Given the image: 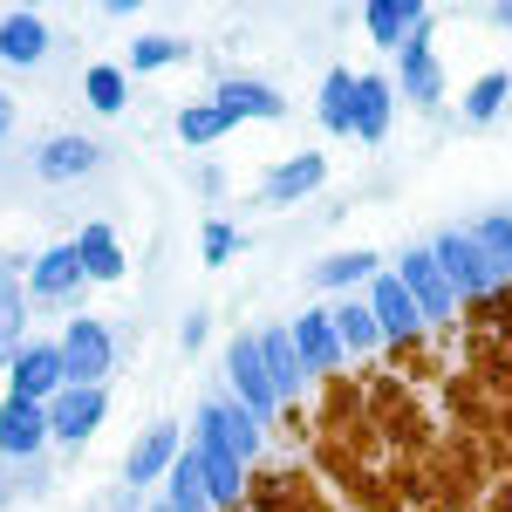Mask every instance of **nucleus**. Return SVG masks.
I'll list each match as a JSON object with an SVG mask.
<instances>
[{"label":"nucleus","instance_id":"nucleus-1","mask_svg":"<svg viewBox=\"0 0 512 512\" xmlns=\"http://www.w3.org/2000/svg\"><path fill=\"white\" fill-rule=\"evenodd\" d=\"M110 328L96 315H76L62 328V362H69V390H103V376H110Z\"/></svg>","mask_w":512,"mask_h":512},{"label":"nucleus","instance_id":"nucleus-11","mask_svg":"<svg viewBox=\"0 0 512 512\" xmlns=\"http://www.w3.org/2000/svg\"><path fill=\"white\" fill-rule=\"evenodd\" d=\"M96 164H103V144H96V137H48L35 151V171L48 185H69V178L96 171Z\"/></svg>","mask_w":512,"mask_h":512},{"label":"nucleus","instance_id":"nucleus-19","mask_svg":"<svg viewBox=\"0 0 512 512\" xmlns=\"http://www.w3.org/2000/svg\"><path fill=\"white\" fill-rule=\"evenodd\" d=\"M294 349H301V362H308V369H335V362H342V342H335V321H328V308L294 315Z\"/></svg>","mask_w":512,"mask_h":512},{"label":"nucleus","instance_id":"nucleus-8","mask_svg":"<svg viewBox=\"0 0 512 512\" xmlns=\"http://www.w3.org/2000/svg\"><path fill=\"white\" fill-rule=\"evenodd\" d=\"M103 424V390H62L48 403V437H62V444H89Z\"/></svg>","mask_w":512,"mask_h":512},{"label":"nucleus","instance_id":"nucleus-10","mask_svg":"<svg viewBox=\"0 0 512 512\" xmlns=\"http://www.w3.org/2000/svg\"><path fill=\"white\" fill-rule=\"evenodd\" d=\"M321 178H328V158H321V151H301V158H280L274 171L260 178V198H267V205H294V198L315 192Z\"/></svg>","mask_w":512,"mask_h":512},{"label":"nucleus","instance_id":"nucleus-31","mask_svg":"<svg viewBox=\"0 0 512 512\" xmlns=\"http://www.w3.org/2000/svg\"><path fill=\"white\" fill-rule=\"evenodd\" d=\"M82 89H89V103H96L103 117H117L130 82H123V69H110V62H103V69H89V76H82Z\"/></svg>","mask_w":512,"mask_h":512},{"label":"nucleus","instance_id":"nucleus-7","mask_svg":"<svg viewBox=\"0 0 512 512\" xmlns=\"http://www.w3.org/2000/svg\"><path fill=\"white\" fill-rule=\"evenodd\" d=\"M369 315H376V335H396V342H403V335H417L424 308L410 301V287L396 274H376L369 280Z\"/></svg>","mask_w":512,"mask_h":512},{"label":"nucleus","instance_id":"nucleus-20","mask_svg":"<svg viewBox=\"0 0 512 512\" xmlns=\"http://www.w3.org/2000/svg\"><path fill=\"white\" fill-rule=\"evenodd\" d=\"M164 506H171V512H205V506H212V492H205V465H198V451H178V465L164 472Z\"/></svg>","mask_w":512,"mask_h":512},{"label":"nucleus","instance_id":"nucleus-2","mask_svg":"<svg viewBox=\"0 0 512 512\" xmlns=\"http://www.w3.org/2000/svg\"><path fill=\"white\" fill-rule=\"evenodd\" d=\"M437 267L451 280V294H485V287H499V267L485 260V246L472 233H437Z\"/></svg>","mask_w":512,"mask_h":512},{"label":"nucleus","instance_id":"nucleus-9","mask_svg":"<svg viewBox=\"0 0 512 512\" xmlns=\"http://www.w3.org/2000/svg\"><path fill=\"white\" fill-rule=\"evenodd\" d=\"M41 437H48V410L28 396H7L0 403V458H35Z\"/></svg>","mask_w":512,"mask_h":512},{"label":"nucleus","instance_id":"nucleus-4","mask_svg":"<svg viewBox=\"0 0 512 512\" xmlns=\"http://www.w3.org/2000/svg\"><path fill=\"white\" fill-rule=\"evenodd\" d=\"M226 376H233L239 403H246L253 417H267V410L280 403L274 383H267V362H260V335H233V349H226Z\"/></svg>","mask_w":512,"mask_h":512},{"label":"nucleus","instance_id":"nucleus-22","mask_svg":"<svg viewBox=\"0 0 512 512\" xmlns=\"http://www.w3.org/2000/svg\"><path fill=\"white\" fill-rule=\"evenodd\" d=\"M321 130L328 137H349L355 130V76L349 69H328V82H321Z\"/></svg>","mask_w":512,"mask_h":512},{"label":"nucleus","instance_id":"nucleus-14","mask_svg":"<svg viewBox=\"0 0 512 512\" xmlns=\"http://www.w3.org/2000/svg\"><path fill=\"white\" fill-rule=\"evenodd\" d=\"M260 362H267L274 396H294L301 383H308V362H301V349H294V328H260Z\"/></svg>","mask_w":512,"mask_h":512},{"label":"nucleus","instance_id":"nucleus-29","mask_svg":"<svg viewBox=\"0 0 512 512\" xmlns=\"http://www.w3.org/2000/svg\"><path fill=\"white\" fill-rule=\"evenodd\" d=\"M321 287H355V280H376V253H335L315 267Z\"/></svg>","mask_w":512,"mask_h":512},{"label":"nucleus","instance_id":"nucleus-15","mask_svg":"<svg viewBox=\"0 0 512 512\" xmlns=\"http://www.w3.org/2000/svg\"><path fill=\"white\" fill-rule=\"evenodd\" d=\"M362 21H369V35L383 41V48H403V41L431 21V7H424V0H369Z\"/></svg>","mask_w":512,"mask_h":512},{"label":"nucleus","instance_id":"nucleus-6","mask_svg":"<svg viewBox=\"0 0 512 512\" xmlns=\"http://www.w3.org/2000/svg\"><path fill=\"white\" fill-rule=\"evenodd\" d=\"M396 280L410 287V301H417L424 315H451V308H458V294H451V280H444V267H437V253H431V246L403 253V267H396Z\"/></svg>","mask_w":512,"mask_h":512},{"label":"nucleus","instance_id":"nucleus-27","mask_svg":"<svg viewBox=\"0 0 512 512\" xmlns=\"http://www.w3.org/2000/svg\"><path fill=\"white\" fill-rule=\"evenodd\" d=\"M233 130V117L219 110V103H192V110H178V137L185 144H219Z\"/></svg>","mask_w":512,"mask_h":512},{"label":"nucleus","instance_id":"nucleus-25","mask_svg":"<svg viewBox=\"0 0 512 512\" xmlns=\"http://www.w3.org/2000/svg\"><path fill=\"white\" fill-rule=\"evenodd\" d=\"M328 321H335V342H342V355L376 349V315H369V301H342V308H328Z\"/></svg>","mask_w":512,"mask_h":512},{"label":"nucleus","instance_id":"nucleus-32","mask_svg":"<svg viewBox=\"0 0 512 512\" xmlns=\"http://www.w3.org/2000/svg\"><path fill=\"white\" fill-rule=\"evenodd\" d=\"M171 62H185V41L178 35H144L130 48V69H171Z\"/></svg>","mask_w":512,"mask_h":512},{"label":"nucleus","instance_id":"nucleus-23","mask_svg":"<svg viewBox=\"0 0 512 512\" xmlns=\"http://www.w3.org/2000/svg\"><path fill=\"white\" fill-rule=\"evenodd\" d=\"M76 253H82V274L89 280H123V246H117L110 226H82Z\"/></svg>","mask_w":512,"mask_h":512},{"label":"nucleus","instance_id":"nucleus-5","mask_svg":"<svg viewBox=\"0 0 512 512\" xmlns=\"http://www.w3.org/2000/svg\"><path fill=\"white\" fill-rule=\"evenodd\" d=\"M69 390V362H62V342H28V349L14 355V396H28V403H41V396Z\"/></svg>","mask_w":512,"mask_h":512},{"label":"nucleus","instance_id":"nucleus-28","mask_svg":"<svg viewBox=\"0 0 512 512\" xmlns=\"http://www.w3.org/2000/svg\"><path fill=\"white\" fill-rule=\"evenodd\" d=\"M21 328H28V301H21L14 280H0V362L21 355Z\"/></svg>","mask_w":512,"mask_h":512},{"label":"nucleus","instance_id":"nucleus-17","mask_svg":"<svg viewBox=\"0 0 512 512\" xmlns=\"http://www.w3.org/2000/svg\"><path fill=\"white\" fill-rule=\"evenodd\" d=\"M219 110H226V117H287V96H280L274 82H253V76H233V82H219Z\"/></svg>","mask_w":512,"mask_h":512},{"label":"nucleus","instance_id":"nucleus-36","mask_svg":"<svg viewBox=\"0 0 512 512\" xmlns=\"http://www.w3.org/2000/svg\"><path fill=\"white\" fill-rule=\"evenodd\" d=\"M492 21H499V28H512V0H499V7H492Z\"/></svg>","mask_w":512,"mask_h":512},{"label":"nucleus","instance_id":"nucleus-18","mask_svg":"<svg viewBox=\"0 0 512 512\" xmlns=\"http://www.w3.org/2000/svg\"><path fill=\"white\" fill-rule=\"evenodd\" d=\"M82 280H89V274H82L76 246H48V253L35 260V274H28V287H35L41 301H62V294H76Z\"/></svg>","mask_w":512,"mask_h":512},{"label":"nucleus","instance_id":"nucleus-16","mask_svg":"<svg viewBox=\"0 0 512 512\" xmlns=\"http://www.w3.org/2000/svg\"><path fill=\"white\" fill-rule=\"evenodd\" d=\"M390 110H396V82L355 76V137L362 144H383L390 137Z\"/></svg>","mask_w":512,"mask_h":512},{"label":"nucleus","instance_id":"nucleus-37","mask_svg":"<svg viewBox=\"0 0 512 512\" xmlns=\"http://www.w3.org/2000/svg\"><path fill=\"white\" fill-rule=\"evenodd\" d=\"M158 512H171V506H158Z\"/></svg>","mask_w":512,"mask_h":512},{"label":"nucleus","instance_id":"nucleus-26","mask_svg":"<svg viewBox=\"0 0 512 512\" xmlns=\"http://www.w3.org/2000/svg\"><path fill=\"white\" fill-rule=\"evenodd\" d=\"M506 96H512V76H506V69L478 76L472 89H465V117H472V123H492L499 110H506Z\"/></svg>","mask_w":512,"mask_h":512},{"label":"nucleus","instance_id":"nucleus-34","mask_svg":"<svg viewBox=\"0 0 512 512\" xmlns=\"http://www.w3.org/2000/svg\"><path fill=\"white\" fill-rule=\"evenodd\" d=\"M178 342H185V355L205 342V315H185V328H178Z\"/></svg>","mask_w":512,"mask_h":512},{"label":"nucleus","instance_id":"nucleus-24","mask_svg":"<svg viewBox=\"0 0 512 512\" xmlns=\"http://www.w3.org/2000/svg\"><path fill=\"white\" fill-rule=\"evenodd\" d=\"M212 417H219V437H226V451H233L239 465L260 451V417L246 410V403H212Z\"/></svg>","mask_w":512,"mask_h":512},{"label":"nucleus","instance_id":"nucleus-33","mask_svg":"<svg viewBox=\"0 0 512 512\" xmlns=\"http://www.w3.org/2000/svg\"><path fill=\"white\" fill-rule=\"evenodd\" d=\"M233 253H239V233L226 219H212V226H205V267H226Z\"/></svg>","mask_w":512,"mask_h":512},{"label":"nucleus","instance_id":"nucleus-21","mask_svg":"<svg viewBox=\"0 0 512 512\" xmlns=\"http://www.w3.org/2000/svg\"><path fill=\"white\" fill-rule=\"evenodd\" d=\"M41 55H48V28H41V14H7V21H0V62L35 69Z\"/></svg>","mask_w":512,"mask_h":512},{"label":"nucleus","instance_id":"nucleus-35","mask_svg":"<svg viewBox=\"0 0 512 512\" xmlns=\"http://www.w3.org/2000/svg\"><path fill=\"white\" fill-rule=\"evenodd\" d=\"M7 130H14V103L0 96V137H7Z\"/></svg>","mask_w":512,"mask_h":512},{"label":"nucleus","instance_id":"nucleus-12","mask_svg":"<svg viewBox=\"0 0 512 512\" xmlns=\"http://www.w3.org/2000/svg\"><path fill=\"white\" fill-rule=\"evenodd\" d=\"M171 465H178V424H151V431L130 444V458H123V478H130V492H137V485L164 478Z\"/></svg>","mask_w":512,"mask_h":512},{"label":"nucleus","instance_id":"nucleus-13","mask_svg":"<svg viewBox=\"0 0 512 512\" xmlns=\"http://www.w3.org/2000/svg\"><path fill=\"white\" fill-rule=\"evenodd\" d=\"M396 89H403L417 110H431L437 96H444V69H437V55H431V41H424V28L403 41V76H396Z\"/></svg>","mask_w":512,"mask_h":512},{"label":"nucleus","instance_id":"nucleus-3","mask_svg":"<svg viewBox=\"0 0 512 512\" xmlns=\"http://www.w3.org/2000/svg\"><path fill=\"white\" fill-rule=\"evenodd\" d=\"M198 465H205V492H212V506H239V458L226 451V437H219V417H212V403H198Z\"/></svg>","mask_w":512,"mask_h":512},{"label":"nucleus","instance_id":"nucleus-30","mask_svg":"<svg viewBox=\"0 0 512 512\" xmlns=\"http://www.w3.org/2000/svg\"><path fill=\"white\" fill-rule=\"evenodd\" d=\"M472 239L485 246V260H492L499 274H512V219H506V212H492V219H478V226H472Z\"/></svg>","mask_w":512,"mask_h":512}]
</instances>
